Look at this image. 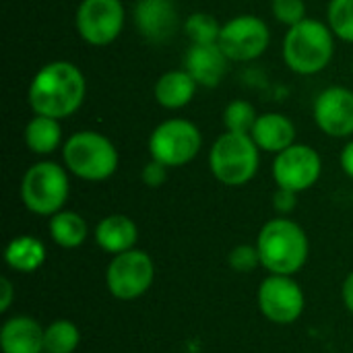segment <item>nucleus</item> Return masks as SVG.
Here are the masks:
<instances>
[{
	"mask_svg": "<svg viewBox=\"0 0 353 353\" xmlns=\"http://www.w3.org/2000/svg\"><path fill=\"white\" fill-rule=\"evenodd\" d=\"M271 10H273V17L279 23L288 25V27H294V25H298L300 21L306 19L304 0H273Z\"/></svg>",
	"mask_w": 353,
	"mask_h": 353,
	"instance_id": "obj_28",
	"label": "nucleus"
},
{
	"mask_svg": "<svg viewBox=\"0 0 353 353\" xmlns=\"http://www.w3.org/2000/svg\"><path fill=\"white\" fill-rule=\"evenodd\" d=\"M0 292H2V298H0V312L4 314V312L10 308L12 298H14V288H12V283H10L8 277H2V281H0Z\"/></svg>",
	"mask_w": 353,
	"mask_h": 353,
	"instance_id": "obj_31",
	"label": "nucleus"
},
{
	"mask_svg": "<svg viewBox=\"0 0 353 353\" xmlns=\"http://www.w3.org/2000/svg\"><path fill=\"white\" fill-rule=\"evenodd\" d=\"M298 205V192L288 188H277L273 194V207L279 215H290Z\"/></svg>",
	"mask_w": 353,
	"mask_h": 353,
	"instance_id": "obj_30",
	"label": "nucleus"
},
{
	"mask_svg": "<svg viewBox=\"0 0 353 353\" xmlns=\"http://www.w3.org/2000/svg\"><path fill=\"white\" fill-rule=\"evenodd\" d=\"M261 267L271 275L294 277L308 261L310 242L306 232L292 219L279 215L267 221L256 238Z\"/></svg>",
	"mask_w": 353,
	"mask_h": 353,
	"instance_id": "obj_2",
	"label": "nucleus"
},
{
	"mask_svg": "<svg viewBox=\"0 0 353 353\" xmlns=\"http://www.w3.org/2000/svg\"><path fill=\"white\" fill-rule=\"evenodd\" d=\"M323 172V159L316 149L304 143H294L275 155L273 180L277 188H288L294 192H304L312 188Z\"/></svg>",
	"mask_w": 353,
	"mask_h": 353,
	"instance_id": "obj_12",
	"label": "nucleus"
},
{
	"mask_svg": "<svg viewBox=\"0 0 353 353\" xmlns=\"http://www.w3.org/2000/svg\"><path fill=\"white\" fill-rule=\"evenodd\" d=\"M62 143L60 120L35 114L25 126V145L35 155H50Z\"/></svg>",
	"mask_w": 353,
	"mask_h": 353,
	"instance_id": "obj_21",
	"label": "nucleus"
},
{
	"mask_svg": "<svg viewBox=\"0 0 353 353\" xmlns=\"http://www.w3.org/2000/svg\"><path fill=\"white\" fill-rule=\"evenodd\" d=\"M341 298H343V306L353 314V271L345 277L343 288H341Z\"/></svg>",
	"mask_w": 353,
	"mask_h": 353,
	"instance_id": "obj_33",
	"label": "nucleus"
},
{
	"mask_svg": "<svg viewBox=\"0 0 353 353\" xmlns=\"http://www.w3.org/2000/svg\"><path fill=\"white\" fill-rule=\"evenodd\" d=\"M48 230H50V238L54 240V244L66 250L79 248L87 240V232H89L87 221L79 213L68 211V209H62L56 215H52Z\"/></svg>",
	"mask_w": 353,
	"mask_h": 353,
	"instance_id": "obj_22",
	"label": "nucleus"
},
{
	"mask_svg": "<svg viewBox=\"0 0 353 353\" xmlns=\"http://www.w3.org/2000/svg\"><path fill=\"white\" fill-rule=\"evenodd\" d=\"M219 21L209 12H192L184 21V33L190 43H217L221 35Z\"/></svg>",
	"mask_w": 353,
	"mask_h": 353,
	"instance_id": "obj_24",
	"label": "nucleus"
},
{
	"mask_svg": "<svg viewBox=\"0 0 353 353\" xmlns=\"http://www.w3.org/2000/svg\"><path fill=\"white\" fill-rule=\"evenodd\" d=\"M256 304L267 321L275 325H292L302 316L306 298L294 277L269 275L259 285Z\"/></svg>",
	"mask_w": 353,
	"mask_h": 353,
	"instance_id": "obj_9",
	"label": "nucleus"
},
{
	"mask_svg": "<svg viewBox=\"0 0 353 353\" xmlns=\"http://www.w3.org/2000/svg\"><path fill=\"white\" fill-rule=\"evenodd\" d=\"M85 93L87 83L81 68L66 60H54L37 70L27 99L35 114L62 120L83 105Z\"/></svg>",
	"mask_w": 353,
	"mask_h": 353,
	"instance_id": "obj_1",
	"label": "nucleus"
},
{
	"mask_svg": "<svg viewBox=\"0 0 353 353\" xmlns=\"http://www.w3.org/2000/svg\"><path fill=\"white\" fill-rule=\"evenodd\" d=\"M199 85L196 81L188 74L186 68H178V70H168L163 72L157 83H155V99L161 108L165 110H180L186 108L194 93H196Z\"/></svg>",
	"mask_w": 353,
	"mask_h": 353,
	"instance_id": "obj_19",
	"label": "nucleus"
},
{
	"mask_svg": "<svg viewBox=\"0 0 353 353\" xmlns=\"http://www.w3.org/2000/svg\"><path fill=\"white\" fill-rule=\"evenodd\" d=\"M70 194L68 174L56 161L33 163L21 180V199L27 211L52 217L64 209Z\"/></svg>",
	"mask_w": 353,
	"mask_h": 353,
	"instance_id": "obj_6",
	"label": "nucleus"
},
{
	"mask_svg": "<svg viewBox=\"0 0 353 353\" xmlns=\"http://www.w3.org/2000/svg\"><path fill=\"white\" fill-rule=\"evenodd\" d=\"M339 161H341V170L353 180V141H350V143L343 147Z\"/></svg>",
	"mask_w": 353,
	"mask_h": 353,
	"instance_id": "obj_32",
	"label": "nucleus"
},
{
	"mask_svg": "<svg viewBox=\"0 0 353 353\" xmlns=\"http://www.w3.org/2000/svg\"><path fill=\"white\" fill-rule=\"evenodd\" d=\"M79 343L81 331L68 319H58L43 329V353H74Z\"/></svg>",
	"mask_w": 353,
	"mask_h": 353,
	"instance_id": "obj_23",
	"label": "nucleus"
},
{
	"mask_svg": "<svg viewBox=\"0 0 353 353\" xmlns=\"http://www.w3.org/2000/svg\"><path fill=\"white\" fill-rule=\"evenodd\" d=\"M230 58L219 43H190L184 56V68L196 81L199 87L213 89L228 72Z\"/></svg>",
	"mask_w": 353,
	"mask_h": 353,
	"instance_id": "obj_15",
	"label": "nucleus"
},
{
	"mask_svg": "<svg viewBox=\"0 0 353 353\" xmlns=\"http://www.w3.org/2000/svg\"><path fill=\"white\" fill-rule=\"evenodd\" d=\"M153 279H155L153 259L139 248L112 256L105 269V288L116 300L122 302H130L145 296L151 290Z\"/></svg>",
	"mask_w": 353,
	"mask_h": 353,
	"instance_id": "obj_8",
	"label": "nucleus"
},
{
	"mask_svg": "<svg viewBox=\"0 0 353 353\" xmlns=\"http://www.w3.org/2000/svg\"><path fill=\"white\" fill-rule=\"evenodd\" d=\"M134 25L151 43H163L178 31L180 19L172 0H139L134 6Z\"/></svg>",
	"mask_w": 353,
	"mask_h": 353,
	"instance_id": "obj_14",
	"label": "nucleus"
},
{
	"mask_svg": "<svg viewBox=\"0 0 353 353\" xmlns=\"http://www.w3.org/2000/svg\"><path fill=\"white\" fill-rule=\"evenodd\" d=\"M141 180H143V184L149 186V188H159V186L168 180V168H165L163 163L151 159V161L143 168Z\"/></svg>",
	"mask_w": 353,
	"mask_h": 353,
	"instance_id": "obj_29",
	"label": "nucleus"
},
{
	"mask_svg": "<svg viewBox=\"0 0 353 353\" xmlns=\"http://www.w3.org/2000/svg\"><path fill=\"white\" fill-rule=\"evenodd\" d=\"M43 329L31 316H10L0 329L2 353H43Z\"/></svg>",
	"mask_w": 353,
	"mask_h": 353,
	"instance_id": "obj_16",
	"label": "nucleus"
},
{
	"mask_svg": "<svg viewBox=\"0 0 353 353\" xmlns=\"http://www.w3.org/2000/svg\"><path fill=\"white\" fill-rule=\"evenodd\" d=\"M137 240H139L137 223L130 217L122 215V213L108 215L95 225V242H97V246L103 252L112 254V256L122 254L126 250H132Z\"/></svg>",
	"mask_w": 353,
	"mask_h": 353,
	"instance_id": "obj_18",
	"label": "nucleus"
},
{
	"mask_svg": "<svg viewBox=\"0 0 353 353\" xmlns=\"http://www.w3.org/2000/svg\"><path fill=\"white\" fill-rule=\"evenodd\" d=\"M261 163V149L254 139L246 132L225 130L213 143L209 151L211 174L225 186H244L248 184Z\"/></svg>",
	"mask_w": 353,
	"mask_h": 353,
	"instance_id": "obj_5",
	"label": "nucleus"
},
{
	"mask_svg": "<svg viewBox=\"0 0 353 353\" xmlns=\"http://www.w3.org/2000/svg\"><path fill=\"white\" fill-rule=\"evenodd\" d=\"M124 19L126 10L122 0H83L74 14L81 39L91 46L112 43L122 33Z\"/></svg>",
	"mask_w": 353,
	"mask_h": 353,
	"instance_id": "obj_11",
	"label": "nucleus"
},
{
	"mask_svg": "<svg viewBox=\"0 0 353 353\" xmlns=\"http://www.w3.org/2000/svg\"><path fill=\"white\" fill-rule=\"evenodd\" d=\"M329 25L316 19H304L290 27L283 39V60L298 74L323 72L335 54V39Z\"/></svg>",
	"mask_w": 353,
	"mask_h": 353,
	"instance_id": "obj_3",
	"label": "nucleus"
},
{
	"mask_svg": "<svg viewBox=\"0 0 353 353\" xmlns=\"http://www.w3.org/2000/svg\"><path fill=\"white\" fill-rule=\"evenodd\" d=\"M250 137L254 139L261 151L277 155L296 143V126L288 116L279 112H269L256 118Z\"/></svg>",
	"mask_w": 353,
	"mask_h": 353,
	"instance_id": "obj_17",
	"label": "nucleus"
},
{
	"mask_svg": "<svg viewBox=\"0 0 353 353\" xmlns=\"http://www.w3.org/2000/svg\"><path fill=\"white\" fill-rule=\"evenodd\" d=\"M203 147V137L196 124L184 118H170L161 122L149 137L151 159L165 168H180L190 163Z\"/></svg>",
	"mask_w": 353,
	"mask_h": 353,
	"instance_id": "obj_7",
	"label": "nucleus"
},
{
	"mask_svg": "<svg viewBox=\"0 0 353 353\" xmlns=\"http://www.w3.org/2000/svg\"><path fill=\"white\" fill-rule=\"evenodd\" d=\"M66 170L87 182H103L118 170L116 145L95 130H79L70 134L62 147Z\"/></svg>",
	"mask_w": 353,
	"mask_h": 353,
	"instance_id": "obj_4",
	"label": "nucleus"
},
{
	"mask_svg": "<svg viewBox=\"0 0 353 353\" xmlns=\"http://www.w3.org/2000/svg\"><path fill=\"white\" fill-rule=\"evenodd\" d=\"M314 122L333 139L353 134V91L347 87H329L314 99Z\"/></svg>",
	"mask_w": 353,
	"mask_h": 353,
	"instance_id": "obj_13",
	"label": "nucleus"
},
{
	"mask_svg": "<svg viewBox=\"0 0 353 353\" xmlns=\"http://www.w3.org/2000/svg\"><path fill=\"white\" fill-rule=\"evenodd\" d=\"M4 263L17 273H33L46 263V246L35 236H17L6 244Z\"/></svg>",
	"mask_w": 353,
	"mask_h": 353,
	"instance_id": "obj_20",
	"label": "nucleus"
},
{
	"mask_svg": "<svg viewBox=\"0 0 353 353\" xmlns=\"http://www.w3.org/2000/svg\"><path fill=\"white\" fill-rule=\"evenodd\" d=\"M259 114L254 112L252 103H248L246 99H234L225 105L223 110V126L230 132H246L250 134L254 128Z\"/></svg>",
	"mask_w": 353,
	"mask_h": 353,
	"instance_id": "obj_25",
	"label": "nucleus"
},
{
	"mask_svg": "<svg viewBox=\"0 0 353 353\" xmlns=\"http://www.w3.org/2000/svg\"><path fill=\"white\" fill-rule=\"evenodd\" d=\"M271 33L267 23L256 14H238L223 23L219 46L234 62H250L263 56L269 48Z\"/></svg>",
	"mask_w": 353,
	"mask_h": 353,
	"instance_id": "obj_10",
	"label": "nucleus"
},
{
	"mask_svg": "<svg viewBox=\"0 0 353 353\" xmlns=\"http://www.w3.org/2000/svg\"><path fill=\"white\" fill-rule=\"evenodd\" d=\"M327 21L339 39L353 43V0H331Z\"/></svg>",
	"mask_w": 353,
	"mask_h": 353,
	"instance_id": "obj_26",
	"label": "nucleus"
},
{
	"mask_svg": "<svg viewBox=\"0 0 353 353\" xmlns=\"http://www.w3.org/2000/svg\"><path fill=\"white\" fill-rule=\"evenodd\" d=\"M228 265L236 273H252L254 269L261 267V254L256 244H238L236 248L230 250L228 254Z\"/></svg>",
	"mask_w": 353,
	"mask_h": 353,
	"instance_id": "obj_27",
	"label": "nucleus"
}]
</instances>
